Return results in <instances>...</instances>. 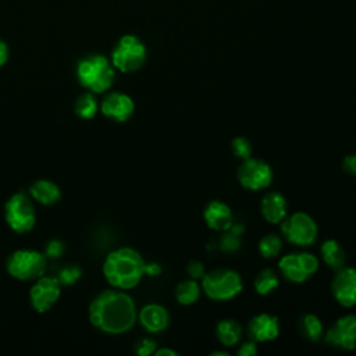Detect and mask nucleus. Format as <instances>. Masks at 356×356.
Here are the masks:
<instances>
[{"instance_id": "nucleus-1", "label": "nucleus", "mask_w": 356, "mask_h": 356, "mask_svg": "<svg viewBox=\"0 0 356 356\" xmlns=\"http://www.w3.org/2000/svg\"><path fill=\"white\" fill-rule=\"evenodd\" d=\"M136 318L135 302L124 289H104L89 305L92 325L104 334H124L135 325Z\"/></svg>"}, {"instance_id": "nucleus-2", "label": "nucleus", "mask_w": 356, "mask_h": 356, "mask_svg": "<svg viewBox=\"0 0 356 356\" xmlns=\"http://www.w3.org/2000/svg\"><path fill=\"white\" fill-rule=\"evenodd\" d=\"M146 261L142 254L132 248H118L110 252L103 261V275L106 281L117 289L135 288L145 275Z\"/></svg>"}, {"instance_id": "nucleus-3", "label": "nucleus", "mask_w": 356, "mask_h": 356, "mask_svg": "<svg viewBox=\"0 0 356 356\" xmlns=\"http://www.w3.org/2000/svg\"><path fill=\"white\" fill-rule=\"evenodd\" d=\"M76 78L86 90L99 95L107 92L115 78V68L103 54H89L79 60Z\"/></svg>"}, {"instance_id": "nucleus-4", "label": "nucleus", "mask_w": 356, "mask_h": 356, "mask_svg": "<svg viewBox=\"0 0 356 356\" xmlns=\"http://www.w3.org/2000/svg\"><path fill=\"white\" fill-rule=\"evenodd\" d=\"M204 295L214 302H225L238 296L243 289V281L238 271L232 268H214L206 271L200 280Z\"/></svg>"}, {"instance_id": "nucleus-5", "label": "nucleus", "mask_w": 356, "mask_h": 356, "mask_svg": "<svg viewBox=\"0 0 356 356\" xmlns=\"http://www.w3.org/2000/svg\"><path fill=\"white\" fill-rule=\"evenodd\" d=\"M47 267V257L43 252L33 249L14 250L6 260L8 275L18 281H35L42 277Z\"/></svg>"}, {"instance_id": "nucleus-6", "label": "nucleus", "mask_w": 356, "mask_h": 356, "mask_svg": "<svg viewBox=\"0 0 356 356\" xmlns=\"http://www.w3.org/2000/svg\"><path fill=\"white\" fill-rule=\"evenodd\" d=\"M147 57L145 43L135 35H124L111 51V64L115 70L131 74L142 68Z\"/></svg>"}, {"instance_id": "nucleus-7", "label": "nucleus", "mask_w": 356, "mask_h": 356, "mask_svg": "<svg viewBox=\"0 0 356 356\" xmlns=\"http://www.w3.org/2000/svg\"><path fill=\"white\" fill-rule=\"evenodd\" d=\"M6 224L17 234L31 231L36 224V209L29 193L15 192L4 203Z\"/></svg>"}, {"instance_id": "nucleus-8", "label": "nucleus", "mask_w": 356, "mask_h": 356, "mask_svg": "<svg viewBox=\"0 0 356 356\" xmlns=\"http://www.w3.org/2000/svg\"><path fill=\"white\" fill-rule=\"evenodd\" d=\"M281 236L291 245L298 248L312 246L318 234L316 221L305 211H295L280 222Z\"/></svg>"}, {"instance_id": "nucleus-9", "label": "nucleus", "mask_w": 356, "mask_h": 356, "mask_svg": "<svg viewBox=\"0 0 356 356\" xmlns=\"http://www.w3.org/2000/svg\"><path fill=\"white\" fill-rule=\"evenodd\" d=\"M318 259L309 252H293L284 254L278 260V271L293 284H302L314 275L318 270Z\"/></svg>"}, {"instance_id": "nucleus-10", "label": "nucleus", "mask_w": 356, "mask_h": 356, "mask_svg": "<svg viewBox=\"0 0 356 356\" xmlns=\"http://www.w3.org/2000/svg\"><path fill=\"white\" fill-rule=\"evenodd\" d=\"M238 182L248 191L259 192L268 188L273 182L274 172L268 163L261 159L249 157L242 160L236 170Z\"/></svg>"}, {"instance_id": "nucleus-11", "label": "nucleus", "mask_w": 356, "mask_h": 356, "mask_svg": "<svg viewBox=\"0 0 356 356\" xmlns=\"http://www.w3.org/2000/svg\"><path fill=\"white\" fill-rule=\"evenodd\" d=\"M61 296V284L58 278L42 275L33 281L28 298L31 307L38 313L49 312Z\"/></svg>"}, {"instance_id": "nucleus-12", "label": "nucleus", "mask_w": 356, "mask_h": 356, "mask_svg": "<svg viewBox=\"0 0 356 356\" xmlns=\"http://www.w3.org/2000/svg\"><path fill=\"white\" fill-rule=\"evenodd\" d=\"M324 342L341 350L356 349V316L345 314L337 318L323 335Z\"/></svg>"}, {"instance_id": "nucleus-13", "label": "nucleus", "mask_w": 356, "mask_h": 356, "mask_svg": "<svg viewBox=\"0 0 356 356\" xmlns=\"http://www.w3.org/2000/svg\"><path fill=\"white\" fill-rule=\"evenodd\" d=\"M331 293L342 307L356 306V267L343 266L335 271L331 281Z\"/></svg>"}, {"instance_id": "nucleus-14", "label": "nucleus", "mask_w": 356, "mask_h": 356, "mask_svg": "<svg viewBox=\"0 0 356 356\" xmlns=\"http://www.w3.org/2000/svg\"><path fill=\"white\" fill-rule=\"evenodd\" d=\"M102 114L114 122L128 121L135 111V103L132 97L122 92H110L100 102Z\"/></svg>"}, {"instance_id": "nucleus-15", "label": "nucleus", "mask_w": 356, "mask_h": 356, "mask_svg": "<svg viewBox=\"0 0 356 356\" xmlns=\"http://www.w3.org/2000/svg\"><path fill=\"white\" fill-rule=\"evenodd\" d=\"M249 339L257 342H270L280 335V320L270 313L254 314L246 324Z\"/></svg>"}, {"instance_id": "nucleus-16", "label": "nucleus", "mask_w": 356, "mask_h": 356, "mask_svg": "<svg viewBox=\"0 0 356 356\" xmlns=\"http://www.w3.org/2000/svg\"><path fill=\"white\" fill-rule=\"evenodd\" d=\"M203 221L213 231H225L234 222L231 207L222 200H210L203 210Z\"/></svg>"}, {"instance_id": "nucleus-17", "label": "nucleus", "mask_w": 356, "mask_h": 356, "mask_svg": "<svg viewBox=\"0 0 356 356\" xmlns=\"http://www.w3.org/2000/svg\"><path fill=\"white\" fill-rule=\"evenodd\" d=\"M139 323L142 328L150 334H157L164 331L170 324L168 310L159 303L145 305L138 313Z\"/></svg>"}, {"instance_id": "nucleus-18", "label": "nucleus", "mask_w": 356, "mask_h": 356, "mask_svg": "<svg viewBox=\"0 0 356 356\" xmlns=\"http://www.w3.org/2000/svg\"><path fill=\"white\" fill-rule=\"evenodd\" d=\"M260 213L268 224H280L288 216V202L285 196L277 191L267 192L261 197Z\"/></svg>"}, {"instance_id": "nucleus-19", "label": "nucleus", "mask_w": 356, "mask_h": 356, "mask_svg": "<svg viewBox=\"0 0 356 356\" xmlns=\"http://www.w3.org/2000/svg\"><path fill=\"white\" fill-rule=\"evenodd\" d=\"M28 193L32 197V200L42 206H53L61 199L60 186L56 182L44 178L32 182Z\"/></svg>"}, {"instance_id": "nucleus-20", "label": "nucleus", "mask_w": 356, "mask_h": 356, "mask_svg": "<svg viewBox=\"0 0 356 356\" xmlns=\"http://www.w3.org/2000/svg\"><path fill=\"white\" fill-rule=\"evenodd\" d=\"M320 256L332 271H338L346 264V253L342 245L335 239H327L321 243Z\"/></svg>"}, {"instance_id": "nucleus-21", "label": "nucleus", "mask_w": 356, "mask_h": 356, "mask_svg": "<svg viewBox=\"0 0 356 356\" xmlns=\"http://www.w3.org/2000/svg\"><path fill=\"white\" fill-rule=\"evenodd\" d=\"M296 330L302 338L309 342H317L324 335V325L321 320L313 313H305L298 318Z\"/></svg>"}, {"instance_id": "nucleus-22", "label": "nucleus", "mask_w": 356, "mask_h": 356, "mask_svg": "<svg viewBox=\"0 0 356 356\" xmlns=\"http://www.w3.org/2000/svg\"><path fill=\"white\" fill-rule=\"evenodd\" d=\"M216 337L222 346H235L242 338V327L234 318L220 320L216 325Z\"/></svg>"}, {"instance_id": "nucleus-23", "label": "nucleus", "mask_w": 356, "mask_h": 356, "mask_svg": "<svg viewBox=\"0 0 356 356\" xmlns=\"http://www.w3.org/2000/svg\"><path fill=\"white\" fill-rule=\"evenodd\" d=\"M202 292L200 282L192 278L182 280L177 284L174 289V298L175 300L182 306H191L199 300Z\"/></svg>"}, {"instance_id": "nucleus-24", "label": "nucleus", "mask_w": 356, "mask_h": 356, "mask_svg": "<svg viewBox=\"0 0 356 356\" xmlns=\"http://www.w3.org/2000/svg\"><path fill=\"white\" fill-rule=\"evenodd\" d=\"M99 108H100V104L95 97V93L89 90L81 93L74 103L75 114L83 120H92L97 114Z\"/></svg>"}, {"instance_id": "nucleus-25", "label": "nucleus", "mask_w": 356, "mask_h": 356, "mask_svg": "<svg viewBox=\"0 0 356 356\" xmlns=\"http://www.w3.org/2000/svg\"><path fill=\"white\" fill-rule=\"evenodd\" d=\"M280 285L278 274L273 268H264L257 273L253 281V288L257 295L267 296L274 292Z\"/></svg>"}, {"instance_id": "nucleus-26", "label": "nucleus", "mask_w": 356, "mask_h": 356, "mask_svg": "<svg viewBox=\"0 0 356 356\" xmlns=\"http://www.w3.org/2000/svg\"><path fill=\"white\" fill-rule=\"evenodd\" d=\"M257 250L264 259H275L282 250V236L274 232H268L257 243Z\"/></svg>"}, {"instance_id": "nucleus-27", "label": "nucleus", "mask_w": 356, "mask_h": 356, "mask_svg": "<svg viewBox=\"0 0 356 356\" xmlns=\"http://www.w3.org/2000/svg\"><path fill=\"white\" fill-rule=\"evenodd\" d=\"M241 238H242L241 235H236L231 229H225V231H222V234L217 239V248L221 252H228V253L236 252L242 245Z\"/></svg>"}, {"instance_id": "nucleus-28", "label": "nucleus", "mask_w": 356, "mask_h": 356, "mask_svg": "<svg viewBox=\"0 0 356 356\" xmlns=\"http://www.w3.org/2000/svg\"><path fill=\"white\" fill-rule=\"evenodd\" d=\"M231 150L236 159H241V160L249 159L252 157V153H253L252 142L245 136H236L231 142Z\"/></svg>"}, {"instance_id": "nucleus-29", "label": "nucleus", "mask_w": 356, "mask_h": 356, "mask_svg": "<svg viewBox=\"0 0 356 356\" xmlns=\"http://www.w3.org/2000/svg\"><path fill=\"white\" fill-rule=\"evenodd\" d=\"M81 275H82L81 267L71 264V266H65L63 270H60L57 278L61 285H72L81 278Z\"/></svg>"}, {"instance_id": "nucleus-30", "label": "nucleus", "mask_w": 356, "mask_h": 356, "mask_svg": "<svg viewBox=\"0 0 356 356\" xmlns=\"http://www.w3.org/2000/svg\"><path fill=\"white\" fill-rule=\"evenodd\" d=\"M157 349V343L154 339L150 338H140L139 341H136L134 350L136 355L139 356H149V355H154Z\"/></svg>"}, {"instance_id": "nucleus-31", "label": "nucleus", "mask_w": 356, "mask_h": 356, "mask_svg": "<svg viewBox=\"0 0 356 356\" xmlns=\"http://www.w3.org/2000/svg\"><path fill=\"white\" fill-rule=\"evenodd\" d=\"M64 250H65L64 243H63L61 241H58V239H53V241L47 242V245H46V248H44V252H43V253H44V256H46V257H50V259H58V257H61V256H63Z\"/></svg>"}, {"instance_id": "nucleus-32", "label": "nucleus", "mask_w": 356, "mask_h": 356, "mask_svg": "<svg viewBox=\"0 0 356 356\" xmlns=\"http://www.w3.org/2000/svg\"><path fill=\"white\" fill-rule=\"evenodd\" d=\"M186 274H188L189 278L200 281L203 278V275L206 274L204 264L202 261H199V260H191L186 264Z\"/></svg>"}, {"instance_id": "nucleus-33", "label": "nucleus", "mask_w": 356, "mask_h": 356, "mask_svg": "<svg viewBox=\"0 0 356 356\" xmlns=\"http://www.w3.org/2000/svg\"><path fill=\"white\" fill-rule=\"evenodd\" d=\"M236 353L239 356H254L257 353V345L254 341L249 339V341H245L241 343V346L238 348Z\"/></svg>"}, {"instance_id": "nucleus-34", "label": "nucleus", "mask_w": 356, "mask_h": 356, "mask_svg": "<svg viewBox=\"0 0 356 356\" xmlns=\"http://www.w3.org/2000/svg\"><path fill=\"white\" fill-rule=\"evenodd\" d=\"M342 170L349 175H356V153H350L343 157Z\"/></svg>"}, {"instance_id": "nucleus-35", "label": "nucleus", "mask_w": 356, "mask_h": 356, "mask_svg": "<svg viewBox=\"0 0 356 356\" xmlns=\"http://www.w3.org/2000/svg\"><path fill=\"white\" fill-rule=\"evenodd\" d=\"M8 56H10L8 46H7V43L3 39H0V68L7 63Z\"/></svg>"}, {"instance_id": "nucleus-36", "label": "nucleus", "mask_w": 356, "mask_h": 356, "mask_svg": "<svg viewBox=\"0 0 356 356\" xmlns=\"http://www.w3.org/2000/svg\"><path fill=\"white\" fill-rule=\"evenodd\" d=\"M145 274H149L152 277L161 274V267L157 263H146L145 266Z\"/></svg>"}, {"instance_id": "nucleus-37", "label": "nucleus", "mask_w": 356, "mask_h": 356, "mask_svg": "<svg viewBox=\"0 0 356 356\" xmlns=\"http://www.w3.org/2000/svg\"><path fill=\"white\" fill-rule=\"evenodd\" d=\"M154 355L156 356H178V352H175L171 348H161V349H156Z\"/></svg>"}, {"instance_id": "nucleus-38", "label": "nucleus", "mask_w": 356, "mask_h": 356, "mask_svg": "<svg viewBox=\"0 0 356 356\" xmlns=\"http://www.w3.org/2000/svg\"><path fill=\"white\" fill-rule=\"evenodd\" d=\"M210 356H229L227 350H214L210 353Z\"/></svg>"}]
</instances>
